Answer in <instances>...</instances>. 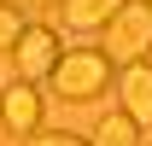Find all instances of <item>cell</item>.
Wrapping results in <instances>:
<instances>
[{
    "mask_svg": "<svg viewBox=\"0 0 152 146\" xmlns=\"http://www.w3.org/2000/svg\"><path fill=\"white\" fill-rule=\"evenodd\" d=\"M53 99L64 105H88L105 88H117V64L105 58V47H64V58L53 64Z\"/></svg>",
    "mask_w": 152,
    "mask_h": 146,
    "instance_id": "obj_1",
    "label": "cell"
},
{
    "mask_svg": "<svg viewBox=\"0 0 152 146\" xmlns=\"http://www.w3.org/2000/svg\"><path fill=\"white\" fill-rule=\"evenodd\" d=\"M146 53H152V0H129L105 23V58L111 64H134Z\"/></svg>",
    "mask_w": 152,
    "mask_h": 146,
    "instance_id": "obj_2",
    "label": "cell"
},
{
    "mask_svg": "<svg viewBox=\"0 0 152 146\" xmlns=\"http://www.w3.org/2000/svg\"><path fill=\"white\" fill-rule=\"evenodd\" d=\"M64 58V41L47 29V23H29L18 35V47H12V64H18L23 82H41V76H53V64Z\"/></svg>",
    "mask_w": 152,
    "mask_h": 146,
    "instance_id": "obj_3",
    "label": "cell"
},
{
    "mask_svg": "<svg viewBox=\"0 0 152 146\" xmlns=\"http://www.w3.org/2000/svg\"><path fill=\"white\" fill-rule=\"evenodd\" d=\"M0 128L6 134H18V140H29L41 128V93H35V82H12V88L0 93Z\"/></svg>",
    "mask_w": 152,
    "mask_h": 146,
    "instance_id": "obj_4",
    "label": "cell"
},
{
    "mask_svg": "<svg viewBox=\"0 0 152 146\" xmlns=\"http://www.w3.org/2000/svg\"><path fill=\"white\" fill-rule=\"evenodd\" d=\"M117 105L129 111L140 128H152V58L117 64Z\"/></svg>",
    "mask_w": 152,
    "mask_h": 146,
    "instance_id": "obj_5",
    "label": "cell"
},
{
    "mask_svg": "<svg viewBox=\"0 0 152 146\" xmlns=\"http://www.w3.org/2000/svg\"><path fill=\"white\" fill-rule=\"evenodd\" d=\"M129 0H58V23L64 29H105Z\"/></svg>",
    "mask_w": 152,
    "mask_h": 146,
    "instance_id": "obj_6",
    "label": "cell"
},
{
    "mask_svg": "<svg viewBox=\"0 0 152 146\" xmlns=\"http://www.w3.org/2000/svg\"><path fill=\"white\" fill-rule=\"evenodd\" d=\"M140 134H146V128H140L129 111L117 105L111 117H99V128H94V146H140Z\"/></svg>",
    "mask_w": 152,
    "mask_h": 146,
    "instance_id": "obj_7",
    "label": "cell"
},
{
    "mask_svg": "<svg viewBox=\"0 0 152 146\" xmlns=\"http://www.w3.org/2000/svg\"><path fill=\"white\" fill-rule=\"evenodd\" d=\"M18 6H23V0H0V53H12V47H18V35L29 29Z\"/></svg>",
    "mask_w": 152,
    "mask_h": 146,
    "instance_id": "obj_8",
    "label": "cell"
},
{
    "mask_svg": "<svg viewBox=\"0 0 152 146\" xmlns=\"http://www.w3.org/2000/svg\"><path fill=\"white\" fill-rule=\"evenodd\" d=\"M29 146H94V140H82V134H64V128H53V134H47V128H35V134H29Z\"/></svg>",
    "mask_w": 152,
    "mask_h": 146,
    "instance_id": "obj_9",
    "label": "cell"
},
{
    "mask_svg": "<svg viewBox=\"0 0 152 146\" xmlns=\"http://www.w3.org/2000/svg\"><path fill=\"white\" fill-rule=\"evenodd\" d=\"M23 6H53V0H23Z\"/></svg>",
    "mask_w": 152,
    "mask_h": 146,
    "instance_id": "obj_10",
    "label": "cell"
}]
</instances>
